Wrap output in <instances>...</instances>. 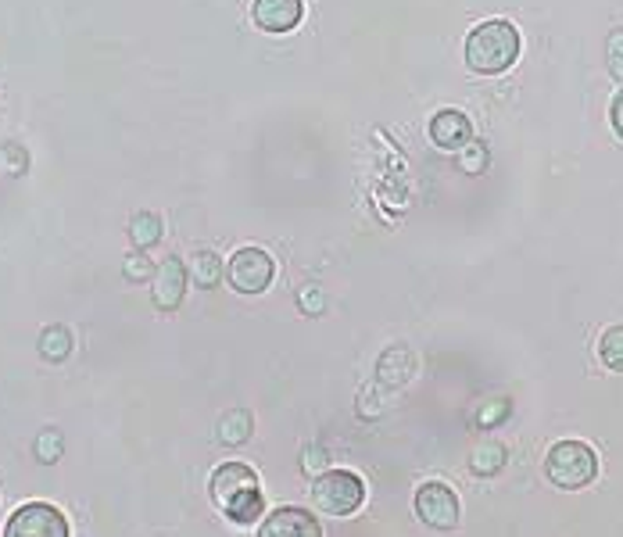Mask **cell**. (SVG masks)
Wrapping results in <instances>:
<instances>
[{
	"mask_svg": "<svg viewBox=\"0 0 623 537\" xmlns=\"http://www.w3.org/2000/svg\"><path fill=\"white\" fill-rule=\"evenodd\" d=\"M129 237H133V244H137L140 251L154 248V244L162 240V219L154 212H137L133 222H129Z\"/></svg>",
	"mask_w": 623,
	"mask_h": 537,
	"instance_id": "12",
	"label": "cell"
},
{
	"mask_svg": "<svg viewBox=\"0 0 623 537\" xmlns=\"http://www.w3.org/2000/svg\"><path fill=\"white\" fill-rule=\"evenodd\" d=\"M505 412H509V401H498V416H505ZM491 419H495V412H487V416H480V427H495Z\"/></svg>",
	"mask_w": 623,
	"mask_h": 537,
	"instance_id": "24",
	"label": "cell"
},
{
	"mask_svg": "<svg viewBox=\"0 0 623 537\" xmlns=\"http://www.w3.org/2000/svg\"><path fill=\"white\" fill-rule=\"evenodd\" d=\"M484 162H487V147L480 144V140H470V144H466V154L459 158V165L466 172H480L484 169Z\"/></svg>",
	"mask_w": 623,
	"mask_h": 537,
	"instance_id": "21",
	"label": "cell"
},
{
	"mask_svg": "<svg viewBox=\"0 0 623 537\" xmlns=\"http://www.w3.org/2000/svg\"><path fill=\"white\" fill-rule=\"evenodd\" d=\"M516 58H520V29L505 18L480 22L466 36V65L480 76H502L505 69H513Z\"/></svg>",
	"mask_w": 623,
	"mask_h": 537,
	"instance_id": "1",
	"label": "cell"
},
{
	"mask_svg": "<svg viewBox=\"0 0 623 537\" xmlns=\"http://www.w3.org/2000/svg\"><path fill=\"white\" fill-rule=\"evenodd\" d=\"M545 477L563 491H581L598 477V455L584 441H559L545 459Z\"/></svg>",
	"mask_w": 623,
	"mask_h": 537,
	"instance_id": "3",
	"label": "cell"
},
{
	"mask_svg": "<svg viewBox=\"0 0 623 537\" xmlns=\"http://www.w3.org/2000/svg\"><path fill=\"white\" fill-rule=\"evenodd\" d=\"M190 276H194L197 287H215L222 280V258L215 251H197L194 262H190Z\"/></svg>",
	"mask_w": 623,
	"mask_h": 537,
	"instance_id": "15",
	"label": "cell"
},
{
	"mask_svg": "<svg viewBox=\"0 0 623 537\" xmlns=\"http://www.w3.org/2000/svg\"><path fill=\"white\" fill-rule=\"evenodd\" d=\"M183 290H187V269H183L180 258H165V262L154 269V280H151L154 305L165 308V312L180 308Z\"/></svg>",
	"mask_w": 623,
	"mask_h": 537,
	"instance_id": "10",
	"label": "cell"
},
{
	"mask_svg": "<svg viewBox=\"0 0 623 537\" xmlns=\"http://www.w3.org/2000/svg\"><path fill=\"white\" fill-rule=\"evenodd\" d=\"M122 273H126V280H154V269L151 262H147L144 251H133V255H126V262H122Z\"/></svg>",
	"mask_w": 623,
	"mask_h": 537,
	"instance_id": "19",
	"label": "cell"
},
{
	"mask_svg": "<svg viewBox=\"0 0 623 537\" xmlns=\"http://www.w3.org/2000/svg\"><path fill=\"white\" fill-rule=\"evenodd\" d=\"M4 537H69V520L51 502H26L8 520Z\"/></svg>",
	"mask_w": 623,
	"mask_h": 537,
	"instance_id": "5",
	"label": "cell"
},
{
	"mask_svg": "<svg viewBox=\"0 0 623 537\" xmlns=\"http://www.w3.org/2000/svg\"><path fill=\"white\" fill-rule=\"evenodd\" d=\"M609 122H613L616 137L623 140V90H620V94L613 97V108H609Z\"/></svg>",
	"mask_w": 623,
	"mask_h": 537,
	"instance_id": "22",
	"label": "cell"
},
{
	"mask_svg": "<svg viewBox=\"0 0 623 537\" xmlns=\"http://www.w3.org/2000/svg\"><path fill=\"white\" fill-rule=\"evenodd\" d=\"M212 502L219 505L233 523H255L262 516V487L255 469L244 462H226L212 473Z\"/></svg>",
	"mask_w": 623,
	"mask_h": 537,
	"instance_id": "2",
	"label": "cell"
},
{
	"mask_svg": "<svg viewBox=\"0 0 623 537\" xmlns=\"http://www.w3.org/2000/svg\"><path fill=\"white\" fill-rule=\"evenodd\" d=\"M301 305H305V312L308 316H312V312H319V308H323V294H319V290H301Z\"/></svg>",
	"mask_w": 623,
	"mask_h": 537,
	"instance_id": "23",
	"label": "cell"
},
{
	"mask_svg": "<svg viewBox=\"0 0 623 537\" xmlns=\"http://www.w3.org/2000/svg\"><path fill=\"white\" fill-rule=\"evenodd\" d=\"M226 280L240 294H262L273 283V258L262 248H240L226 265Z\"/></svg>",
	"mask_w": 623,
	"mask_h": 537,
	"instance_id": "7",
	"label": "cell"
},
{
	"mask_svg": "<svg viewBox=\"0 0 623 537\" xmlns=\"http://www.w3.org/2000/svg\"><path fill=\"white\" fill-rule=\"evenodd\" d=\"M36 455H40V462H54L61 455V434L58 430H43L40 441H36Z\"/></svg>",
	"mask_w": 623,
	"mask_h": 537,
	"instance_id": "20",
	"label": "cell"
},
{
	"mask_svg": "<svg viewBox=\"0 0 623 537\" xmlns=\"http://www.w3.org/2000/svg\"><path fill=\"white\" fill-rule=\"evenodd\" d=\"M598 358L602 366H609L613 373H623V326H609L598 341Z\"/></svg>",
	"mask_w": 623,
	"mask_h": 537,
	"instance_id": "16",
	"label": "cell"
},
{
	"mask_svg": "<svg viewBox=\"0 0 623 537\" xmlns=\"http://www.w3.org/2000/svg\"><path fill=\"white\" fill-rule=\"evenodd\" d=\"M301 11H305L301 0H255L251 4V18L265 33H291L301 22Z\"/></svg>",
	"mask_w": 623,
	"mask_h": 537,
	"instance_id": "9",
	"label": "cell"
},
{
	"mask_svg": "<svg viewBox=\"0 0 623 537\" xmlns=\"http://www.w3.org/2000/svg\"><path fill=\"white\" fill-rule=\"evenodd\" d=\"M502 466H505V448H502V444H480L477 452L470 455V469L477 473V477H495Z\"/></svg>",
	"mask_w": 623,
	"mask_h": 537,
	"instance_id": "17",
	"label": "cell"
},
{
	"mask_svg": "<svg viewBox=\"0 0 623 537\" xmlns=\"http://www.w3.org/2000/svg\"><path fill=\"white\" fill-rule=\"evenodd\" d=\"M251 437V412L244 409H233L222 416L219 423V441L230 444V448H237V444H244Z\"/></svg>",
	"mask_w": 623,
	"mask_h": 537,
	"instance_id": "13",
	"label": "cell"
},
{
	"mask_svg": "<svg viewBox=\"0 0 623 537\" xmlns=\"http://www.w3.org/2000/svg\"><path fill=\"white\" fill-rule=\"evenodd\" d=\"M430 140H434L437 147H444V151H462V147L473 140V126L462 111L444 108L430 119Z\"/></svg>",
	"mask_w": 623,
	"mask_h": 537,
	"instance_id": "11",
	"label": "cell"
},
{
	"mask_svg": "<svg viewBox=\"0 0 623 537\" xmlns=\"http://www.w3.org/2000/svg\"><path fill=\"white\" fill-rule=\"evenodd\" d=\"M72 351V333L65 330V326H47V330L40 333V355L47 358V362H65Z\"/></svg>",
	"mask_w": 623,
	"mask_h": 537,
	"instance_id": "14",
	"label": "cell"
},
{
	"mask_svg": "<svg viewBox=\"0 0 623 537\" xmlns=\"http://www.w3.org/2000/svg\"><path fill=\"white\" fill-rule=\"evenodd\" d=\"M258 537H323V527L308 509L283 505L258 527Z\"/></svg>",
	"mask_w": 623,
	"mask_h": 537,
	"instance_id": "8",
	"label": "cell"
},
{
	"mask_svg": "<svg viewBox=\"0 0 623 537\" xmlns=\"http://www.w3.org/2000/svg\"><path fill=\"white\" fill-rule=\"evenodd\" d=\"M606 65L613 72V79L623 83V29H613L606 40Z\"/></svg>",
	"mask_w": 623,
	"mask_h": 537,
	"instance_id": "18",
	"label": "cell"
},
{
	"mask_svg": "<svg viewBox=\"0 0 623 537\" xmlns=\"http://www.w3.org/2000/svg\"><path fill=\"white\" fill-rule=\"evenodd\" d=\"M312 502H316V509L330 512V516H351L366 502V484L351 469H330V473L316 477V484H312Z\"/></svg>",
	"mask_w": 623,
	"mask_h": 537,
	"instance_id": "4",
	"label": "cell"
},
{
	"mask_svg": "<svg viewBox=\"0 0 623 537\" xmlns=\"http://www.w3.org/2000/svg\"><path fill=\"white\" fill-rule=\"evenodd\" d=\"M416 516L427 523L430 530H455L462 516L459 495H455L448 484L430 480V484H423L416 491Z\"/></svg>",
	"mask_w": 623,
	"mask_h": 537,
	"instance_id": "6",
	"label": "cell"
}]
</instances>
